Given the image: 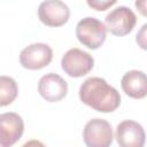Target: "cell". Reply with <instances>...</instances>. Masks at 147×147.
Wrapping results in <instances>:
<instances>
[{
    "instance_id": "obj_6",
    "label": "cell",
    "mask_w": 147,
    "mask_h": 147,
    "mask_svg": "<svg viewBox=\"0 0 147 147\" xmlns=\"http://www.w3.org/2000/svg\"><path fill=\"white\" fill-rule=\"evenodd\" d=\"M53 59V49L44 42H34L20 53V63L29 70H39L47 67Z\"/></svg>"
},
{
    "instance_id": "obj_7",
    "label": "cell",
    "mask_w": 147,
    "mask_h": 147,
    "mask_svg": "<svg viewBox=\"0 0 147 147\" xmlns=\"http://www.w3.org/2000/svg\"><path fill=\"white\" fill-rule=\"evenodd\" d=\"M69 16L68 5L60 0H46L38 7V17L47 26H61L68 22Z\"/></svg>"
},
{
    "instance_id": "obj_11",
    "label": "cell",
    "mask_w": 147,
    "mask_h": 147,
    "mask_svg": "<svg viewBox=\"0 0 147 147\" xmlns=\"http://www.w3.org/2000/svg\"><path fill=\"white\" fill-rule=\"evenodd\" d=\"M122 90L133 99H142L147 94V78L144 71L130 70L122 77Z\"/></svg>"
},
{
    "instance_id": "obj_10",
    "label": "cell",
    "mask_w": 147,
    "mask_h": 147,
    "mask_svg": "<svg viewBox=\"0 0 147 147\" xmlns=\"http://www.w3.org/2000/svg\"><path fill=\"white\" fill-rule=\"evenodd\" d=\"M39 94L48 102H57L68 93V83L57 74L44 75L38 83Z\"/></svg>"
},
{
    "instance_id": "obj_5",
    "label": "cell",
    "mask_w": 147,
    "mask_h": 147,
    "mask_svg": "<svg viewBox=\"0 0 147 147\" xmlns=\"http://www.w3.org/2000/svg\"><path fill=\"white\" fill-rule=\"evenodd\" d=\"M105 26L110 33L123 37L129 34L137 24V16L133 10L126 6H119L107 14Z\"/></svg>"
},
{
    "instance_id": "obj_9",
    "label": "cell",
    "mask_w": 147,
    "mask_h": 147,
    "mask_svg": "<svg viewBox=\"0 0 147 147\" xmlns=\"http://www.w3.org/2000/svg\"><path fill=\"white\" fill-rule=\"evenodd\" d=\"M119 147H144L146 134L141 124L132 119L122 121L115 132Z\"/></svg>"
},
{
    "instance_id": "obj_8",
    "label": "cell",
    "mask_w": 147,
    "mask_h": 147,
    "mask_svg": "<svg viewBox=\"0 0 147 147\" xmlns=\"http://www.w3.org/2000/svg\"><path fill=\"white\" fill-rule=\"evenodd\" d=\"M24 132L22 117L13 111L0 114V147H11Z\"/></svg>"
},
{
    "instance_id": "obj_1",
    "label": "cell",
    "mask_w": 147,
    "mask_h": 147,
    "mask_svg": "<svg viewBox=\"0 0 147 147\" xmlns=\"http://www.w3.org/2000/svg\"><path fill=\"white\" fill-rule=\"evenodd\" d=\"M79 99L83 103L100 113H111L121 105L118 91L101 77H90L79 87Z\"/></svg>"
},
{
    "instance_id": "obj_12",
    "label": "cell",
    "mask_w": 147,
    "mask_h": 147,
    "mask_svg": "<svg viewBox=\"0 0 147 147\" xmlns=\"http://www.w3.org/2000/svg\"><path fill=\"white\" fill-rule=\"evenodd\" d=\"M18 94V87L14 78L0 76V107L10 105Z\"/></svg>"
},
{
    "instance_id": "obj_3",
    "label": "cell",
    "mask_w": 147,
    "mask_h": 147,
    "mask_svg": "<svg viewBox=\"0 0 147 147\" xmlns=\"http://www.w3.org/2000/svg\"><path fill=\"white\" fill-rule=\"evenodd\" d=\"M62 70L70 77H83L87 75L94 67L93 56L79 48H70L61 59Z\"/></svg>"
},
{
    "instance_id": "obj_15",
    "label": "cell",
    "mask_w": 147,
    "mask_h": 147,
    "mask_svg": "<svg viewBox=\"0 0 147 147\" xmlns=\"http://www.w3.org/2000/svg\"><path fill=\"white\" fill-rule=\"evenodd\" d=\"M136 6H137V8L138 7H140V11H141V14L144 15V16H146V10H145V6H146V1L145 0H142V1H137L136 2Z\"/></svg>"
},
{
    "instance_id": "obj_2",
    "label": "cell",
    "mask_w": 147,
    "mask_h": 147,
    "mask_svg": "<svg viewBox=\"0 0 147 147\" xmlns=\"http://www.w3.org/2000/svg\"><path fill=\"white\" fill-rule=\"evenodd\" d=\"M76 37L80 44L90 49H98L102 46L107 37L105 24L95 17L87 16L76 25Z\"/></svg>"
},
{
    "instance_id": "obj_13",
    "label": "cell",
    "mask_w": 147,
    "mask_h": 147,
    "mask_svg": "<svg viewBox=\"0 0 147 147\" xmlns=\"http://www.w3.org/2000/svg\"><path fill=\"white\" fill-rule=\"evenodd\" d=\"M116 3V0H111V1H106V0H87V5L95 9V10H106L109 7H111L113 5Z\"/></svg>"
},
{
    "instance_id": "obj_14",
    "label": "cell",
    "mask_w": 147,
    "mask_h": 147,
    "mask_svg": "<svg viewBox=\"0 0 147 147\" xmlns=\"http://www.w3.org/2000/svg\"><path fill=\"white\" fill-rule=\"evenodd\" d=\"M22 147H46V146L41 141H39L37 139H32V140L26 141Z\"/></svg>"
},
{
    "instance_id": "obj_4",
    "label": "cell",
    "mask_w": 147,
    "mask_h": 147,
    "mask_svg": "<svg viewBox=\"0 0 147 147\" xmlns=\"http://www.w3.org/2000/svg\"><path fill=\"white\" fill-rule=\"evenodd\" d=\"M83 139L87 147H110L114 139L113 127L106 119H90L84 126Z\"/></svg>"
}]
</instances>
